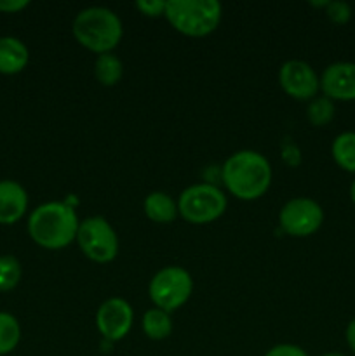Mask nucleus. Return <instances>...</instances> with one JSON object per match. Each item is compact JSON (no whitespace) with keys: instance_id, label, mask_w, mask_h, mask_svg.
<instances>
[{"instance_id":"nucleus-1","label":"nucleus","mask_w":355,"mask_h":356,"mask_svg":"<svg viewBox=\"0 0 355 356\" xmlns=\"http://www.w3.org/2000/svg\"><path fill=\"white\" fill-rule=\"evenodd\" d=\"M223 183L233 197L256 200L263 197L271 184V165L267 156L254 149H240L223 163Z\"/></svg>"},{"instance_id":"nucleus-20","label":"nucleus","mask_w":355,"mask_h":356,"mask_svg":"<svg viewBox=\"0 0 355 356\" xmlns=\"http://www.w3.org/2000/svg\"><path fill=\"white\" fill-rule=\"evenodd\" d=\"M21 275H23V268L17 257L0 256V292H9L19 284Z\"/></svg>"},{"instance_id":"nucleus-15","label":"nucleus","mask_w":355,"mask_h":356,"mask_svg":"<svg viewBox=\"0 0 355 356\" xmlns=\"http://www.w3.org/2000/svg\"><path fill=\"white\" fill-rule=\"evenodd\" d=\"M143 332L148 339L152 341H162L167 339L173 332V320H171V313L164 312L160 308H150L145 312L141 320Z\"/></svg>"},{"instance_id":"nucleus-6","label":"nucleus","mask_w":355,"mask_h":356,"mask_svg":"<svg viewBox=\"0 0 355 356\" xmlns=\"http://www.w3.org/2000/svg\"><path fill=\"white\" fill-rule=\"evenodd\" d=\"M194 292L191 275L181 266H166L157 271L148 285V296L155 308L173 313L180 309Z\"/></svg>"},{"instance_id":"nucleus-13","label":"nucleus","mask_w":355,"mask_h":356,"mask_svg":"<svg viewBox=\"0 0 355 356\" xmlns=\"http://www.w3.org/2000/svg\"><path fill=\"white\" fill-rule=\"evenodd\" d=\"M30 61V52L23 40L17 37H0V73L2 75H16L23 72Z\"/></svg>"},{"instance_id":"nucleus-17","label":"nucleus","mask_w":355,"mask_h":356,"mask_svg":"<svg viewBox=\"0 0 355 356\" xmlns=\"http://www.w3.org/2000/svg\"><path fill=\"white\" fill-rule=\"evenodd\" d=\"M331 153L338 165L348 172H355V132H343L336 136Z\"/></svg>"},{"instance_id":"nucleus-7","label":"nucleus","mask_w":355,"mask_h":356,"mask_svg":"<svg viewBox=\"0 0 355 356\" xmlns=\"http://www.w3.org/2000/svg\"><path fill=\"white\" fill-rule=\"evenodd\" d=\"M77 243L94 263H111L118 254L117 232L103 216H90L80 221Z\"/></svg>"},{"instance_id":"nucleus-14","label":"nucleus","mask_w":355,"mask_h":356,"mask_svg":"<svg viewBox=\"0 0 355 356\" xmlns=\"http://www.w3.org/2000/svg\"><path fill=\"white\" fill-rule=\"evenodd\" d=\"M143 211L146 218L159 225H169L178 218V202L164 191H152L145 197Z\"/></svg>"},{"instance_id":"nucleus-22","label":"nucleus","mask_w":355,"mask_h":356,"mask_svg":"<svg viewBox=\"0 0 355 356\" xmlns=\"http://www.w3.org/2000/svg\"><path fill=\"white\" fill-rule=\"evenodd\" d=\"M134 6L136 9L141 14H145V16L159 17L166 14L167 2H164V0H138Z\"/></svg>"},{"instance_id":"nucleus-23","label":"nucleus","mask_w":355,"mask_h":356,"mask_svg":"<svg viewBox=\"0 0 355 356\" xmlns=\"http://www.w3.org/2000/svg\"><path fill=\"white\" fill-rule=\"evenodd\" d=\"M265 356H308L303 348L296 346V344H277V346L270 348L265 353Z\"/></svg>"},{"instance_id":"nucleus-2","label":"nucleus","mask_w":355,"mask_h":356,"mask_svg":"<svg viewBox=\"0 0 355 356\" xmlns=\"http://www.w3.org/2000/svg\"><path fill=\"white\" fill-rule=\"evenodd\" d=\"M79 216L66 202H45L28 218V233L37 245L58 250L77 240Z\"/></svg>"},{"instance_id":"nucleus-21","label":"nucleus","mask_w":355,"mask_h":356,"mask_svg":"<svg viewBox=\"0 0 355 356\" xmlns=\"http://www.w3.org/2000/svg\"><path fill=\"white\" fill-rule=\"evenodd\" d=\"M326 14L331 21L338 24H345L350 21L352 17V7L347 2H341V0H334V2H327L326 6Z\"/></svg>"},{"instance_id":"nucleus-11","label":"nucleus","mask_w":355,"mask_h":356,"mask_svg":"<svg viewBox=\"0 0 355 356\" xmlns=\"http://www.w3.org/2000/svg\"><path fill=\"white\" fill-rule=\"evenodd\" d=\"M320 89L333 101H355V63L338 61L327 66L320 76Z\"/></svg>"},{"instance_id":"nucleus-24","label":"nucleus","mask_w":355,"mask_h":356,"mask_svg":"<svg viewBox=\"0 0 355 356\" xmlns=\"http://www.w3.org/2000/svg\"><path fill=\"white\" fill-rule=\"evenodd\" d=\"M30 6L28 0H0V13L6 14H14L19 13V10L26 9Z\"/></svg>"},{"instance_id":"nucleus-27","label":"nucleus","mask_w":355,"mask_h":356,"mask_svg":"<svg viewBox=\"0 0 355 356\" xmlns=\"http://www.w3.org/2000/svg\"><path fill=\"white\" fill-rule=\"evenodd\" d=\"M322 356H343V355H340V353H327V355H322Z\"/></svg>"},{"instance_id":"nucleus-4","label":"nucleus","mask_w":355,"mask_h":356,"mask_svg":"<svg viewBox=\"0 0 355 356\" xmlns=\"http://www.w3.org/2000/svg\"><path fill=\"white\" fill-rule=\"evenodd\" d=\"M166 19L187 37H205L221 23L223 7L216 0H169Z\"/></svg>"},{"instance_id":"nucleus-19","label":"nucleus","mask_w":355,"mask_h":356,"mask_svg":"<svg viewBox=\"0 0 355 356\" xmlns=\"http://www.w3.org/2000/svg\"><path fill=\"white\" fill-rule=\"evenodd\" d=\"M334 117V103L333 99L326 96H315L310 99L308 108H306V118L315 127H324L329 124Z\"/></svg>"},{"instance_id":"nucleus-5","label":"nucleus","mask_w":355,"mask_h":356,"mask_svg":"<svg viewBox=\"0 0 355 356\" xmlns=\"http://www.w3.org/2000/svg\"><path fill=\"white\" fill-rule=\"evenodd\" d=\"M226 195L209 183L191 184L178 198V212L191 225H207L221 218L226 211Z\"/></svg>"},{"instance_id":"nucleus-10","label":"nucleus","mask_w":355,"mask_h":356,"mask_svg":"<svg viewBox=\"0 0 355 356\" xmlns=\"http://www.w3.org/2000/svg\"><path fill=\"white\" fill-rule=\"evenodd\" d=\"M134 320L132 306L122 298H110L96 312V327L108 341H120L129 334Z\"/></svg>"},{"instance_id":"nucleus-18","label":"nucleus","mask_w":355,"mask_h":356,"mask_svg":"<svg viewBox=\"0 0 355 356\" xmlns=\"http://www.w3.org/2000/svg\"><path fill=\"white\" fill-rule=\"evenodd\" d=\"M21 341V325L14 315L0 312V356L13 353Z\"/></svg>"},{"instance_id":"nucleus-16","label":"nucleus","mask_w":355,"mask_h":356,"mask_svg":"<svg viewBox=\"0 0 355 356\" xmlns=\"http://www.w3.org/2000/svg\"><path fill=\"white\" fill-rule=\"evenodd\" d=\"M122 75H124V65H122L118 56H115L113 52L97 56L96 61H94V76H96V80L101 86H117Z\"/></svg>"},{"instance_id":"nucleus-9","label":"nucleus","mask_w":355,"mask_h":356,"mask_svg":"<svg viewBox=\"0 0 355 356\" xmlns=\"http://www.w3.org/2000/svg\"><path fill=\"white\" fill-rule=\"evenodd\" d=\"M278 82L287 96L298 101H310L320 89L315 70L301 59H289L278 70Z\"/></svg>"},{"instance_id":"nucleus-26","label":"nucleus","mask_w":355,"mask_h":356,"mask_svg":"<svg viewBox=\"0 0 355 356\" xmlns=\"http://www.w3.org/2000/svg\"><path fill=\"white\" fill-rule=\"evenodd\" d=\"M350 197H352V202L355 204V181L352 183V188H350Z\"/></svg>"},{"instance_id":"nucleus-25","label":"nucleus","mask_w":355,"mask_h":356,"mask_svg":"<svg viewBox=\"0 0 355 356\" xmlns=\"http://www.w3.org/2000/svg\"><path fill=\"white\" fill-rule=\"evenodd\" d=\"M345 336H347V343H348V346H350V350L354 351V353H355V318L352 320L350 323H348V327H347V334H345Z\"/></svg>"},{"instance_id":"nucleus-12","label":"nucleus","mask_w":355,"mask_h":356,"mask_svg":"<svg viewBox=\"0 0 355 356\" xmlns=\"http://www.w3.org/2000/svg\"><path fill=\"white\" fill-rule=\"evenodd\" d=\"M28 209V193L17 181H0V225H14Z\"/></svg>"},{"instance_id":"nucleus-8","label":"nucleus","mask_w":355,"mask_h":356,"mask_svg":"<svg viewBox=\"0 0 355 356\" xmlns=\"http://www.w3.org/2000/svg\"><path fill=\"white\" fill-rule=\"evenodd\" d=\"M278 222L287 235L310 236L322 226L324 211L312 198L296 197L282 205Z\"/></svg>"},{"instance_id":"nucleus-3","label":"nucleus","mask_w":355,"mask_h":356,"mask_svg":"<svg viewBox=\"0 0 355 356\" xmlns=\"http://www.w3.org/2000/svg\"><path fill=\"white\" fill-rule=\"evenodd\" d=\"M73 37L82 47L97 54L111 52L124 35V26L117 14L108 7H86L73 19Z\"/></svg>"}]
</instances>
